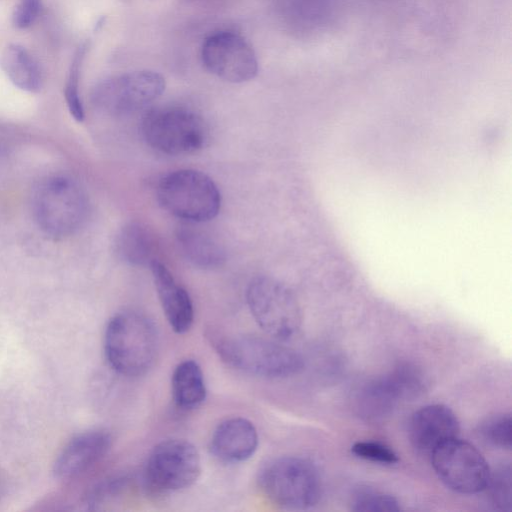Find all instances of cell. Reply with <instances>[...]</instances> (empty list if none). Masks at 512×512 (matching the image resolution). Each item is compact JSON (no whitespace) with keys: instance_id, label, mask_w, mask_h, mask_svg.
Here are the masks:
<instances>
[{"instance_id":"13","label":"cell","mask_w":512,"mask_h":512,"mask_svg":"<svg viewBox=\"0 0 512 512\" xmlns=\"http://www.w3.org/2000/svg\"><path fill=\"white\" fill-rule=\"evenodd\" d=\"M459 421L446 405L430 404L415 411L409 421V438L420 452L431 454L443 443L458 437Z\"/></svg>"},{"instance_id":"2","label":"cell","mask_w":512,"mask_h":512,"mask_svg":"<svg viewBox=\"0 0 512 512\" xmlns=\"http://www.w3.org/2000/svg\"><path fill=\"white\" fill-rule=\"evenodd\" d=\"M32 208L35 221L44 233L63 238L83 226L89 213V201L73 179L52 176L35 189Z\"/></svg>"},{"instance_id":"15","label":"cell","mask_w":512,"mask_h":512,"mask_svg":"<svg viewBox=\"0 0 512 512\" xmlns=\"http://www.w3.org/2000/svg\"><path fill=\"white\" fill-rule=\"evenodd\" d=\"M258 446L255 426L242 417L221 422L210 440L211 453L223 462L237 463L249 459Z\"/></svg>"},{"instance_id":"26","label":"cell","mask_w":512,"mask_h":512,"mask_svg":"<svg viewBox=\"0 0 512 512\" xmlns=\"http://www.w3.org/2000/svg\"><path fill=\"white\" fill-rule=\"evenodd\" d=\"M40 9V0H20L12 16L13 24L17 28L29 27L38 17Z\"/></svg>"},{"instance_id":"3","label":"cell","mask_w":512,"mask_h":512,"mask_svg":"<svg viewBox=\"0 0 512 512\" xmlns=\"http://www.w3.org/2000/svg\"><path fill=\"white\" fill-rule=\"evenodd\" d=\"M261 490L277 506L306 510L321 497V478L315 465L302 457L285 456L265 465L259 475Z\"/></svg>"},{"instance_id":"21","label":"cell","mask_w":512,"mask_h":512,"mask_svg":"<svg viewBox=\"0 0 512 512\" xmlns=\"http://www.w3.org/2000/svg\"><path fill=\"white\" fill-rule=\"evenodd\" d=\"M350 508L357 512H396L401 510V506L394 496L368 487H362L354 492Z\"/></svg>"},{"instance_id":"19","label":"cell","mask_w":512,"mask_h":512,"mask_svg":"<svg viewBox=\"0 0 512 512\" xmlns=\"http://www.w3.org/2000/svg\"><path fill=\"white\" fill-rule=\"evenodd\" d=\"M1 68L9 80L19 89L37 92L42 85L41 70L31 54L18 44L5 48L0 59Z\"/></svg>"},{"instance_id":"18","label":"cell","mask_w":512,"mask_h":512,"mask_svg":"<svg viewBox=\"0 0 512 512\" xmlns=\"http://www.w3.org/2000/svg\"><path fill=\"white\" fill-rule=\"evenodd\" d=\"M177 240L185 258L199 268L213 269L225 262L224 249L203 231L183 226L177 232Z\"/></svg>"},{"instance_id":"17","label":"cell","mask_w":512,"mask_h":512,"mask_svg":"<svg viewBox=\"0 0 512 512\" xmlns=\"http://www.w3.org/2000/svg\"><path fill=\"white\" fill-rule=\"evenodd\" d=\"M115 251L127 264L150 266L156 260V241L147 226L139 222H130L118 232Z\"/></svg>"},{"instance_id":"1","label":"cell","mask_w":512,"mask_h":512,"mask_svg":"<svg viewBox=\"0 0 512 512\" xmlns=\"http://www.w3.org/2000/svg\"><path fill=\"white\" fill-rule=\"evenodd\" d=\"M104 350L108 363L119 374L136 377L154 364L158 336L154 324L136 311L114 315L106 328Z\"/></svg>"},{"instance_id":"20","label":"cell","mask_w":512,"mask_h":512,"mask_svg":"<svg viewBox=\"0 0 512 512\" xmlns=\"http://www.w3.org/2000/svg\"><path fill=\"white\" fill-rule=\"evenodd\" d=\"M171 384L174 402L181 409L196 408L206 398L203 372L193 360H185L176 366Z\"/></svg>"},{"instance_id":"8","label":"cell","mask_w":512,"mask_h":512,"mask_svg":"<svg viewBox=\"0 0 512 512\" xmlns=\"http://www.w3.org/2000/svg\"><path fill=\"white\" fill-rule=\"evenodd\" d=\"M165 90V79L151 70H136L110 76L92 92V103L111 116L134 113L156 100Z\"/></svg>"},{"instance_id":"12","label":"cell","mask_w":512,"mask_h":512,"mask_svg":"<svg viewBox=\"0 0 512 512\" xmlns=\"http://www.w3.org/2000/svg\"><path fill=\"white\" fill-rule=\"evenodd\" d=\"M425 381L413 365L402 364L388 374L374 378L362 386L357 395V409L366 419L387 416L399 401L421 393Z\"/></svg>"},{"instance_id":"4","label":"cell","mask_w":512,"mask_h":512,"mask_svg":"<svg viewBox=\"0 0 512 512\" xmlns=\"http://www.w3.org/2000/svg\"><path fill=\"white\" fill-rule=\"evenodd\" d=\"M221 358L229 365L265 378H286L304 367L301 355L276 341L257 336H235L217 341Z\"/></svg>"},{"instance_id":"16","label":"cell","mask_w":512,"mask_h":512,"mask_svg":"<svg viewBox=\"0 0 512 512\" xmlns=\"http://www.w3.org/2000/svg\"><path fill=\"white\" fill-rule=\"evenodd\" d=\"M150 268L168 323L176 333H186L194 321L193 303L188 292L161 262L155 260Z\"/></svg>"},{"instance_id":"24","label":"cell","mask_w":512,"mask_h":512,"mask_svg":"<svg viewBox=\"0 0 512 512\" xmlns=\"http://www.w3.org/2000/svg\"><path fill=\"white\" fill-rule=\"evenodd\" d=\"M479 433L490 445L503 450L511 449V415L509 413H499L486 418L480 425Z\"/></svg>"},{"instance_id":"28","label":"cell","mask_w":512,"mask_h":512,"mask_svg":"<svg viewBox=\"0 0 512 512\" xmlns=\"http://www.w3.org/2000/svg\"><path fill=\"white\" fill-rule=\"evenodd\" d=\"M120 1H122V2H128V1H130V0H120Z\"/></svg>"},{"instance_id":"14","label":"cell","mask_w":512,"mask_h":512,"mask_svg":"<svg viewBox=\"0 0 512 512\" xmlns=\"http://www.w3.org/2000/svg\"><path fill=\"white\" fill-rule=\"evenodd\" d=\"M111 442L110 434L104 430L86 431L75 436L54 463L55 477L68 480L81 475L106 455Z\"/></svg>"},{"instance_id":"22","label":"cell","mask_w":512,"mask_h":512,"mask_svg":"<svg viewBox=\"0 0 512 512\" xmlns=\"http://www.w3.org/2000/svg\"><path fill=\"white\" fill-rule=\"evenodd\" d=\"M483 491L487 500L495 509L508 511L511 506V467L503 464L490 472L489 479Z\"/></svg>"},{"instance_id":"23","label":"cell","mask_w":512,"mask_h":512,"mask_svg":"<svg viewBox=\"0 0 512 512\" xmlns=\"http://www.w3.org/2000/svg\"><path fill=\"white\" fill-rule=\"evenodd\" d=\"M87 48L86 44H82L76 51L65 87V99L68 110L72 117L78 122H82L85 116L84 107L79 94V79Z\"/></svg>"},{"instance_id":"10","label":"cell","mask_w":512,"mask_h":512,"mask_svg":"<svg viewBox=\"0 0 512 512\" xmlns=\"http://www.w3.org/2000/svg\"><path fill=\"white\" fill-rule=\"evenodd\" d=\"M201 472L200 455L183 439L160 442L150 453L144 471L145 481L158 492H171L191 486Z\"/></svg>"},{"instance_id":"7","label":"cell","mask_w":512,"mask_h":512,"mask_svg":"<svg viewBox=\"0 0 512 512\" xmlns=\"http://www.w3.org/2000/svg\"><path fill=\"white\" fill-rule=\"evenodd\" d=\"M141 131L152 148L169 155L194 153L208 138L203 118L183 107H163L147 112Z\"/></svg>"},{"instance_id":"9","label":"cell","mask_w":512,"mask_h":512,"mask_svg":"<svg viewBox=\"0 0 512 512\" xmlns=\"http://www.w3.org/2000/svg\"><path fill=\"white\" fill-rule=\"evenodd\" d=\"M430 455L435 473L448 488L461 494H475L485 488L491 470L471 443L456 437Z\"/></svg>"},{"instance_id":"25","label":"cell","mask_w":512,"mask_h":512,"mask_svg":"<svg viewBox=\"0 0 512 512\" xmlns=\"http://www.w3.org/2000/svg\"><path fill=\"white\" fill-rule=\"evenodd\" d=\"M351 451L359 458L385 465L395 464L399 460L391 447L375 441H358L352 445Z\"/></svg>"},{"instance_id":"27","label":"cell","mask_w":512,"mask_h":512,"mask_svg":"<svg viewBox=\"0 0 512 512\" xmlns=\"http://www.w3.org/2000/svg\"><path fill=\"white\" fill-rule=\"evenodd\" d=\"M1 490H2V485H1V483H0V494H1Z\"/></svg>"},{"instance_id":"11","label":"cell","mask_w":512,"mask_h":512,"mask_svg":"<svg viewBox=\"0 0 512 512\" xmlns=\"http://www.w3.org/2000/svg\"><path fill=\"white\" fill-rule=\"evenodd\" d=\"M201 60L211 74L230 83L250 81L258 72L253 48L233 31H218L206 37L201 47Z\"/></svg>"},{"instance_id":"6","label":"cell","mask_w":512,"mask_h":512,"mask_svg":"<svg viewBox=\"0 0 512 512\" xmlns=\"http://www.w3.org/2000/svg\"><path fill=\"white\" fill-rule=\"evenodd\" d=\"M246 299L257 324L274 340L286 341L298 333L301 308L292 290L282 282L256 277L247 287Z\"/></svg>"},{"instance_id":"5","label":"cell","mask_w":512,"mask_h":512,"mask_svg":"<svg viewBox=\"0 0 512 512\" xmlns=\"http://www.w3.org/2000/svg\"><path fill=\"white\" fill-rule=\"evenodd\" d=\"M157 198L172 215L195 223L213 219L221 206V195L214 181L192 169L163 176L157 185Z\"/></svg>"}]
</instances>
